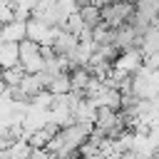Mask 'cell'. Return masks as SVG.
Masks as SVG:
<instances>
[{
    "instance_id": "9a60e30c",
    "label": "cell",
    "mask_w": 159,
    "mask_h": 159,
    "mask_svg": "<svg viewBox=\"0 0 159 159\" xmlns=\"http://www.w3.org/2000/svg\"><path fill=\"white\" fill-rule=\"evenodd\" d=\"M60 159H82V154H80V149H77V152H70V154H65V157H60Z\"/></svg>"
},
{
    "instance_id": "4fadbf2b",
    "label": "cell",
    "mask_w": 159,
    "mask_h": 159,
    "mask_svg": "<svg viewBox=\"0 0 159 159\" xmlns=\"http://www.w3.org/2000/svg\"><path fill=\"white\" fill-rule=\"evenodd\" d=\"M30 159H60V157H57L55 152H50L47 147H40V149H32Z\"/></svg>"
},
{
    "instance_id": "30bf717a",
    "label": "cell",
    "mask_w": 159,
    "mask_h": 159,
    "mask_svg": "<svg viewBox=\"0 0 159 159\" xmlns=\"http://www.w3.org/2000/svg\"><path fill=\"white\" fill-rule=\"evenodd\" d=\"M30 154H32V144L27 142V137H20L7 147V157L10 159H30Z\"/></svg>"
},
{
    "instance_id": "2e32d148",
    "label": "cell",
    "mask_w": 159,
    "mask_h": 159,
    "mask_svg": "<svg viewBox=\"0 0 159 159\" xmlns=\"http://www.w3.org/2000/svg\"><path fill=\"white\" fill-rule=\"evenodd\" d=\"M89 2H92V5H97V7H104L109 0H89Z\"/></svg>"
},
{
    "instance_id": "ba28073f",
    "label": "cell",
    "mask_w": 159,
    "mask_h": 159,
    "mask_svg": "<svg viewBox=\"0 0 159 159\" xmlns=\"http://www.w3.org/2000/svg\"><path fill=\"white\" fill-rule=\"evenodd\" d=\"M80 17H82V22H84V27L87 30H94L99 22H102V12H99V7L97 5H92V2H84V5H80Z\"/></svg>"
},
{
    "instance_id": "e0dca14e",
    "label": "cell",
    "mask_w": 159,
    "mask_h": 159,
    "mask_svg": "<svg viewBox=\"0 0 159 159\" xmlns=\"http://www.w3.org/2000/svg\"><path fill=\"white\" fill-rule=\"evenodd\" d=\"M152 159H159V149H157V152H154V154H152Z\"/></svg>"
},
{
    "instance_id": "7c38bea8",
    "label": "cell",
    "mask_w": 159,
    "mask_h": 159,
    "mask_svg": "<svg viewBox=\"0 0 159 159\" xmlns=\"http://www.w3.org/2000/svg\"><path fill=\"white\" fill-rule=\"evenodd\" d=\"M65 30H67V32H72V35H77V37L87 30V27H84V22H82V17H80V12H72V15L65 20Z\"/></svg>"
},
{
    "instance_id": "3957f363",
    "label": "cell",
    "mask_w": 159,
    "mask_h": 159,
    "mask_svg": "<svg viewBox=\"0 0 159 159\" xmlns=\"http://www.w3.org/2000/svg\"><path fill=\"white\" fill-rule=\"evenodd\" d=\"M139 67H142V50H137V47L122 50L119 57H117L114 65H112V70L119 72V75H134Z\"/></svg>"
},
{
    "instance_id": "5bb4252c",
    "label": "cell",
    "mask_w": 159,
    "mask_h": 159,
    "mask_svg": "<svg viewBox=\"0 0 159 159\" xmlns=\"http://www.w3.org/2000/svg\"><path fill=\"white\" fill-rule=\"evenodd\" d=\"M117 159H147V157H142L137 149H127V152H122Z\"/></svg>"
},
{
    "instance_id": "277c9868",
    "label": "cell",
    "mask_w": 159,
    "mask_h": 159,
    "mask_svg": "<svg viewBox=\"0 0 159 159\" xmlns=\"http://www.w3.org/2000/svg\"><path fill=\"white\" fill-rule=\"evenodd\" d=\"M55 32H57V27H50L40 17H30L27 20V40H32L37 45H52Z\"/></svg>"
},
{
    "instance_id": "9c48e42d",
    "label": "cell",
    "mask_w": 159,
    "mask_h": 159,
    "mask_svg": "<svg viewBox=\"0 0 159 159\" xmlns=\"http://www.w3.org/2000/svg\"><path fill=\"white\" fill-rule=\"evenodd\" d=\"M47 89L57 97V94H67V92H72V82H70V72H60V75H55V77H50V82H47Z\"/></svg>"
},
{
    "instance_id": "5b68a950",
    "label": "cell",
    "mask_w": 159,
    "mask_h": 159,
    "mask_svg": "<svg viewBox=\"0 0 159 159\" xmlns=\"http://www.w3.org/2000/svg\"><path fill=\"white\" fill-rule=\"evenodd\" d=\"M27 37V20H10L0 27L2 42H22Z\"/></svg>"
},
{
    "instance_id": "52a82bcc",
    "label": "cell",
    "mask_w": 159,
    "mask_h": 159,
    "mask_svg": "<svg viewBox=\"0 0 159 159\" xmlns=\"http://www.w3.org/2000/svg\"><path fill=\"white\" fill-rule=\"evenodd\" d=\"M20 65V42H2L0 45V70Z\"/></svg>"
},
{
    "instance_id": "8fae6325",
    "label": "cell",
    "mask_w": 159,
    "mask_h": 159,
    "mask_svg": "<svg viewBox=\"0 0 159 159\" xmlns=\"http://www.w3.org/2000/svg\"><path fill=\"white\" fill-rule=\"evenodd\" d=\"M22 77H25V70H22L20 65H15V67H7V70H0V80H2L7 87H20Z\"/></svg>"
},
{
    "instance_id": "8992f818",
    "label": "cell",
    "mask_w": 159,
    "mask_h": 159,
    "mask_svg": "<svg viewBox=\"0 0 159 159\" xmlns=\"http://www.w3.org/2000/svg\"><path fill=\"white\" fill-rule=\"evenodd\" d=\"M77 35H72V32H67L65 27H57V32H55V37H52V50L57 52V55H70L75 47H77Z\"/></svg>"
},
{
    "instance_id": "6da1fadb",
    "label": "cell",
    "mask_w": 159,
    "mask_h": 159,
    "mask_svg": "<svg viewBox=\"0 0 159 159\" xmlns=\"http://www.w3.org/2000/svg\"><path fill=\"white\" fill-rule=\"evenodd\" d=\"M102 12V22L109 25V27H119L124 22H129L137 12V5L129 2V0H109L104 7H99Z\"/></svg>"
},
{
    "instance_id": "7a4b0ae2",
    "label": "cell",
    "mask_w": 159,
    "mask_h": 159,
    "mask_svg": "<svg viewBox=\"0 0 159 159\" xmlns=\"http://www.w3.org/2000/svg\"><path fill=\"white\" fill-rule=\"evenodd\" d=\"M20 67L25 72H42L45 70V57H42V45L32 42V40H22L20 42Z\"/></svg>"
}]
</instances>
